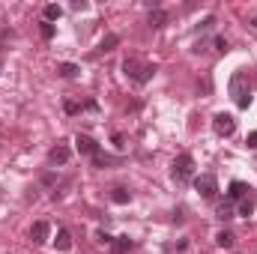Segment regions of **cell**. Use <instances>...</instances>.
Here are the masks:
<instances>
[{
    "mask_svg": "<svg viewBox=\"0 0 257 254\" xmlns=\"http://www.w3.org/2000/svg\"><path fill=\"white\" fill-rule=\"evenodd\" d=\"M48 233H51L48 221H33V227H30V239H33V245H45V242H48Z\"/></svg>",
    "mask_w": 257,
    "mask_h": 254,
    "instance_id": "obj_8",
    "label": "cell"
},
{
    "mask_svg": "<svg viewBox=\"0 0 257 254\" xmlns=\"http://www.w3.org/2000/svg\"><path fill=\"white\" fill-rule=\"evenodd\" d=\"M114 165H123L120 156H108V153H96L93 156V168H114Z\"/></svg>",
    "mask_w": 257,
    "mask_h": 254,
    "instance_id": "obj_12",
    "label": "cell"
},
{
    "mask_svg": "<svg viewBox=\"0 0 257 254\" xmlns=\"http://www.w3.org/2000/svg\"><path fill=\"white\" fill-rule=\"evenodd\" d=\"M171 177H174L180 186H186V183L194 177V159L189 156V153H183V156L174 159V165H171Z\"/></svg>",
    "mask_w": 257,
    "mask_h": 254,
    "instance_id": "obj_3",
    "label": "cell"
},
{
    "mask_svg": "<svg viewBox=\"0 0 257 254\" xmlns=\"http://www.w3.org/2000/svg\"><path fill=\"white\" fill-rule=\"evenodd\" d=\"M123 72H126V78H132L135 84H147L159 69H156V63H144L138 57H126L123 60Z\"/></svg>",
    "mask_w": 257,
    "mask_h": 254,
    "instance_id": "obj_1",
    "label": "cell"
},
{
    "mask_svg": "<svg viewBox=\"0 0 257 254\" xmlns=\"http://www.w3.org/2000/svg\"><path fill=\"white\" fill-rule=\"evenodd\" d=\"M120 45V36L117 33H108L105 39H102V45H99V54H108V51H114Z\"/></svg>",
    "mask_w": 257,
    "mask_h": 254,
    "instance_id": "obj_19",
    "label": "cell"
},
{
    "mask_svg": "<svg viewBox=\"0 0 257 254\" xmlns=\"http://www.w3.org/2000/svg\"><path fill=\"white\" fill-rule=\"evenodd\" d=\"M39 33H42V39H54V24L42 21V24H39Z\"/></svg>",
    "mask_w": 257,
    "mask_h": 254,
    "instance_id": "obj_22",
    "label": "cell"
},
{
    "mask_svg": "<svg viewBox=\"0 0 257 254\" xmlns=\"http://www.w3.org/2000/svg\"><path fill=\"white\" fill-rule=\"evenodd\" d=\"M251 194V186H245V183H239V180H233L230 186H227V200L233 203V200H242V197H248Z\"/></svg>",
    "mask_w": 257,
    "mask_h": 254,
    "instance_id": "obj_10",
    "label": "cell"
},
{
    "mask_svg": "<svg viewBox=\"0 0 257 254\" xmlns=\"http://www.w3.org/2000/svg\"><path fill=\"white\" fill-rule=\"evenodd\" d=\"M54 245H57V251H69V248H72V236H69V230H66V227H60V230H57Z\"/></svg>",
    "mask_w": 257,
    "mask_h": 254,
    "instance_id": "obj_17",
    "label": "cell"
},
{
    "mask_svg": "<svg viewBox=\"0 0 257 254\" xmlns=\"http://www.w3.org/2000/svg\"><path fill=\"white\" fill-rule=\"evenodd\" d=\"M257 209V197L254 194H248V197H242L239 200V206H236V215H242V218H251Z\"/></svg>",
    "mask_w": 257,
    "mask_h": 254,
    "instance_id": "obj_11",
    "label": "cell"
},
{
    "mask_svg": "<svg viewBox=\"0 0 257 254\" xmlns=\"http://www.w3.org/2000/svg\"><path fill=\"white\" fill-rule=\"evenodd\" d=\"M111 141H114V147H117V150H126V138H123L120 132H114V135H111Z\"/></svg>",
    "mask_w": 257,
    "mask_h": 254,
    "instance_id": "obj_24",
    "label": "cell"
},
{
    "mask_svg": "<svg viewBox=\"0 0 257 254\" xmlns=\"http://www.w3.org/2000/svg\"><path fill=\"white\" fill-rule=\"evenodd\" d=\"M245 144H248V150H257V132H248V138H245Z\"/></svg>",
    "mask_w": 257,
    "mask_h": 254,
    "instance_id": "obj_25",
    "label": "cell"
},
{
    "mask_svg": "<svg viewBox=\"0 0 257 254\" xmlns=\"http://www.w3.org/2000/svg\"><path fill=\"white\" fill-rule=\"evenodd\" d=\"M0 72H3V60H0Z\"/></svg>",
    "mask_w": 257,
    "mask_h": 254,
    "instance_id": "obj_28",
    "label": "cell"
},
{
    "mask_svg": "<svg viewBox=\"0 0 257 254\" xmlns=\"http://www.w3.org/2000/svg\"><path fill=\"white\" fill-rule=\"evenodd\" d=\"M99 242H102V245H111V242H114V236H108L105 230H99Z\"/></svg>",
    "mask_w": 257,
    "mask_h": 254,
    "instance_id": "obj_26",
    "label": "cell"
},
{
    "mask_svg": "<svg viewBox=\"0 0 257 254\" xmlns=\"http://www.w3.org/2000/svg\"><path fill=\"white\" fill-rule=\"evenodd\" d=\"M215 245L218 248H233L236 245V233L233 230H218L215 233Z\"/></svg>",
    "mask_w": 257,
    "mask_h": 254,
    "instance_id": "obj_14",
    "label": "cell"
},
{
    "mask_svg": "<svg viewBox=\"0 0 257 254\" xmlns=\"http://www.w3.org/2000/svg\"><path fill=\"white\" fill-rule=\"evenodd\" d=\"M215 51H218V54H227V51H230V42H227L224 36H215Z\"/></svg>",
    "mask_w": 257,
    "mask_h": 254,
    "instance_id": "obj_23",
    "label": "cell"
},
{
    "mask_svg": "<svg viewBox=\"0 0 257 254\" xmlns=\"http://www.w3.org/2000/svg\"><path fill=\"white\" fill-rule=\"evenodd\" d=\"M69 159H72V150H69L66 144H54V147L48 150V162H51V165H69Z\"/></svg>",
    "mask_w": 257,
    "mask_h": 254,
    "instance_id": "obj_7",
    "label": "cell"
},
{
    "mask_svg": "<svg viewBox=\"0 0 257 254\" xmlns=\"http://www.w3.org/2000/svg\"><path fill=\"white\" fill-rule=\"evenodd\" d=\"M215 218H218V221H230V218H233V203H230V200H221V203L215 206Z\"/></svg>",
    "mask_w": 257,
    "mask_h": 254,
    "instance_id": "obj_16",
    "label": "cell"
},
{
    "mask_svg": "<svg viewBox=\"0 0 257 254\" xmlns=\"http://www.w3.org/2000/svg\"><path fill=\"white\" fill-rule=\"evenodd\" d=\"M194 191H197L203 200H212V197L218 194V180H215L212 174H200V177H194Z\"/></svg>",
    "mask_w": 257,
    "mask_h": 254,
    "instance_id": "obj_4",
    "label": "cell"
},
{
    "mask_svg": "<svg viewBox=\"0 0 257 254\" xmlns=\"http://www.w3.org/2000/svg\"><path fill=\"white\" fill-rule=\"evenodd\" d=\"M215 27V15H206L200 24H197V33H206V30H212Z\"/></svg>",
    "mask_w": 257,
    "mask_h": 254,
    "instance_id": "obj_21",
    "label": "cell"
},
{
    "mask_svg": "<svg viewBox=\"0 0 257 254\" xmlns=\"http://www.w3.org/2000/svg\"><path fill=\"white\" fill-rule=\"evenodd\" d=\"M111 200H114L117 206H126V203H132V191H128L126 186H117V189L111 191Z\"/></svg>",
    "mask_w": 257,
    "mask_h": 254,
    "instance_id": "obj_15",
    "label": "cell"
},
{
    "mask_svg": "<svg viewBox=\"0 0 257 254\" xmlns=\"http://www.w3.org/2000/svg\"><path fill=\"white\" fill-rule=\"evenodd\" d=\"M60 15H63V9H60L57 3H48V6H45V21H48V24H51V21H57Z\"/></svg>",
    "mask_w": 257,
    "mask_h": 254,
    "instance_id": "obj_20",
    "label": "cell"
},
{
    "mask_svg": "<svg viewBox=\"0 0 257 254\" xmlns=\"http://www.w3.org/2000/svg\"><path fill=\"white\" fill-rule=\"evenodd\" d=\"M57 75L60 78H78L81 75V66L78 63H57Z\"/></svg>",
    "mask_w": 257,
    "mask_h": 254,
    "instance_id": "obj_18",
    "label": "cell"
},
{
    "mask_svg": "<svg viewBox=\"0 0 257 254\" xmlns=\"http://www.w3.org/2000/svg\"><path fill=\"white\" fill-rule=\"evenodd\" d=\"M212 132H215L218 138H230V135L236 132L233 114H215V117H212Z\"/></svg>",
    "mask_w": 257,
    "mask_h": 254,
    "instance_id": "obj_5",
    "label": "cell"
},
{
    "mask_svg": "<svg viewBox=\"0 0 257 254\" xmlns=\"http://www.w3.org/2000/svg\"><path fill=\"white\" fill-rule=\"evenodd\" d=\"M132 248H135L132 236H114V242H111V254H126Z\"/></svg>",
    "mask_w": 257,
    "mask_h": 254,
    "instance_id": "obj_13",
    "label": "cell"
},
{
    "mask_svg": "<svg viewBox=\"0 0 257 254\" xmlns=\"http://www.w3.org/2000/svg\"><path fill=\"white\" fill-rule=\"evenodd\" d=\"M230 96H233L236 108H242V111L251 105V87H248V75L242 69L233 72V78H230Z\"/></svg>",
    "mask_w": 257,
    "mask_h": 254,
    "instance_id": "obj_2",
    "label": "cell"
},
{
    "mask_svg": "<svg viewBox=\"0 0 257 254\" xmlns=\"http://www.w3.org/2000/svg\"><path fill=\"white\" fill-rule=\"evenodd\" d=\"M147 24H150V30H162V27L168 24V12H165L162 6H153L150 15H147Z\"/></svg>",
    "mask_w": 257,
    "mask_h": 254,
    "instance_id": "obj_9",
    "label": "cell"
},
{
    "mask_svg": "<svg viewBox=\"0 0 257 254\" xmlns=\"http://www.w3.org/2000/svg\"><path fill=\"white\" fill-rule=\"evenodd\" d=\"M75 147H78V153H81V156H90V159H93L96 153H102V147H99L90 135H78V138H75Z\"/></svg>",
    "mask_w": 257,
    "mask_h": 254,
    "instance_id": "obj_6",
    "label": "cell"
},
{
    "mask_svg": "<svg viewBox=\"0 0 257 254\" xmlns=\"http://www.w3.org/2000/svg\"><path fill=\"white\" fill-rule=\"evenodd\" d=\"M251 24H254V27H257V12H254V15H251Z\"/></svg>",
    "mask_w": 257,
    "mask_h": 254,
    "instance_id": "obj_27",
    "label": "cell"
}]
</instances>
